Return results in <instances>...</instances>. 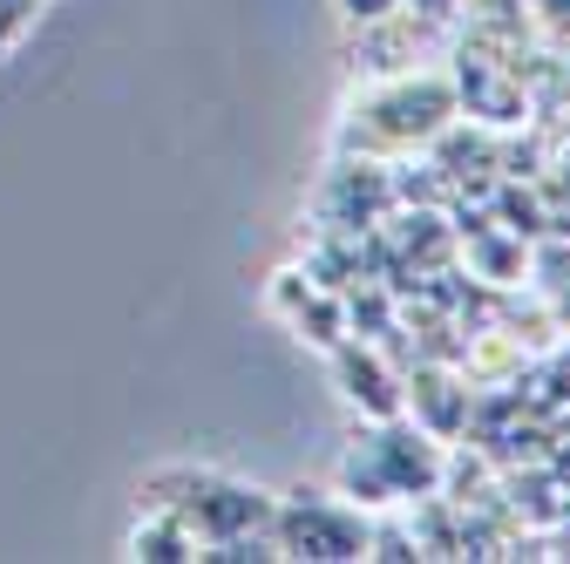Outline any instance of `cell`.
Returning <instances> with one entry per match:
<instances>
[{"label":"cell","instance_id":"5","mask_svg":"<svg viewBox=\"0 0 570 564\" xmlns=\"http://www.w3.org/2000/svg\"><path fill=\"white\" fill-rule=\"evenodd\" d=\"M333 381H340V395L361 408L367 421L401 415V375L381 361V347H374V340H361V333H346V340L333 347Z\"/></svg>","mask_w":570,"mask_h":564},{"label":"cell","instance_id":"10","mask_svg":"<svg viewBox=\"0 0 570 564\" xmlns=\"http://www.w3.org/2000/svg\"><path fill=\"white\" fill-rule=\"evenodd\" d=\"M293 327H299V340H306V347H326V354L353 333V327H346V300H340L333 286H320V293L293 313Z\"/></svg>","mask_w":570,"mask_h":564},{"label":"cell","instance_id":"12","mask_svg":"<svg viewBox=\"0 0 570 564\" xmlns=\"http://www.w3.org/2000/svg\"><path fill=\"white\" fill-rule=\"evenodd\" d=\"M462 8V0H407V14H421V21H449Z\"/></svg>","mask_w":570,"mask_h":564},{"label":"cell","instance_id":"13","mask_svg":"<svg viewBox=\"0 0 570 564\" xmlns=\"http://www.w3.org/2000/svg\"><path fill=\"white\" fill-rule=\"evenodd\" d=\"M537 8H543V21H550L557 35H570V0H537Z\"/></svg>","mask_w":570,"mask_h":564},{"label":"cell","instance_id":"11","mask_svg":"<svg viewBox=\"0 0 570 564\" xmlns=\"http://www.w3.org/2000/svg\"><path fill=\"white\" fill-rule=\"evenodd\" d=\"M313 293H320L313 272H272V307H278V313H299Z\"/></svg>","mask_w":570,"mask_h":564},{"label":"cell","instance_id":"1","mask_svg":"<svg viewBox=\"0 0 570 564\" xmlns=\"http://www.w3.org/2000/svg\"><path fill=\"white\" fill-rule=\"evenodd\" d=\"M442 489V443L414 429V421L387 415L374 429H361L340 456V497L353 510H387V504H414Z\"/></svg>","mask_w":570,"mask_h":564},{"label":"cell","instance_id":"4","mask_svg":"<svg viewBox=\"0 0 570 564\" xmlns=\"http://www.w3.org/2000/svg\"><path fill=\"white\" fill-rule=\"evenodd\" d=\"M313 204H320V218L340 225V232H353V225H381L387 211H394V177L374 171V164H333Z\"/></svg>","mask_w":570,"mask_h":564},{"label":"cell","instance_id":"8","mask_svg":"<svg viewBox=\"0 0 570 564\" xmlns=\"http://www.w3.org/2000/svg\"><path fill=\"white\" fill-rule=\"evenodd\" d=\"M469 265L489 279V286H510V279L530 265V252H523L517 232L503 239V232H489V225H469Z\"/></svg>","mask_w":570,"mask_h":564},{"label":"cell","instance_id":"9","mask_svg":"<svg viewBox=\"0 0 570 564\" xmlns=\"http://www.w3.org/2000/svg\"><path fill=\"white\" fill-rule=\"evenodd\" d=\"M129 557H157V564H170V557H197V537L184 531L177 510H150V517L136 524V537H129Z\"/></svg>","mask_w":570,"mask_h":564},{"label":"cell","instance_id":"6","mask_svg":"<svg viewBox=\"0 0 570 564\" xmlns=\"http://www.w3.org/2000/svg\"><path fill=\"white\" fill-rule=\"evenodd\" d=\"M401 415H414V429H428L435 443H455L469 429V388L442 368H414L401 375Z\"/></svg>","mask_w":570,"mask_h":564},{"label":"cell","instance_id":"7","mask_svg":"<svg viewBox=\"0 0 570 564\" xmlns=\"http://www.w3.org/2000/svg\"><path fill=\"white\" fill-rule=\"evenodd\" d=\"M462 103H469V116H482V123H495V129H510V123L530 116L523 89H517L495 61H475V68L462 61Z\"/></svg>","mask_w":570,"mask_h":564},{"label":"cell","instance_id":"2","mask_svg":"<svg viewBox=\"0 0 570 564\" xmlns=\"http://www.w3.org/2000/svg\"><path fill=\"white\" fill-rule=\"evenodd\" d=\"M455 123V89L435 82V76H401L387 89L367 96L361 109V129L346 136V144H361V150H381V144H435V136Z\"/></svg>","mask_w":570,"mask_h":564},{"label":"cell","instance_id":"3","mask_svg":"<svg viewBox=\"0 0 570 564\" xmlns=\"http://www.w3.org/2000/svg\"><path fill=\"white\" fill-rule=\"evenodd\" d=\"M272 544L278 557L346 564V557H367V524L353 504H333L326 489H293L285 504H272Z\"/></svg>","mask_w":570,"mask_h":564},{"label":"cell","instance_id":"14","mask_svg":"<svg viewBox=\"0 0 570 564\" xmlns=\"http://www.w3.org/2000/svg\"><path fill=\"white\" fill-rule=\"evenodd\" d=\"M563 524H570V504H563Z\"/></svg>","mask_w":570,"mask_h":564}]
</instances>
